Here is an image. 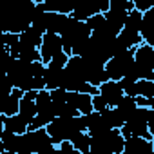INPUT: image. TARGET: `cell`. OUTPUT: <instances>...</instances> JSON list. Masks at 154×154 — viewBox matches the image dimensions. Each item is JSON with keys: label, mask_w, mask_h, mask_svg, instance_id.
<instances>
[{"label": "cell", "mask_w": 154, "mask_h": 154, "mask_svg": "<svg viewBox=\"0 0 154 154\" xmlns=\"http://www.w3.org/2000/svg\"><path fill=\"white\" fill-rule=\"evenodd\" d=\"M91 103H93V111H94V112H102V111L107 109V103L103 102V98H102L100 94H94V96L91 98Z\"/></svg>", "instance_id": "obj_23"}, {"label": "cell", "mask_w": 154, "mask_h": 154, "mask_svg": "<svg viewBox=\"0 0 154 154\" xmlns=\"http://www.w3.org/2000/svg\"><path fill=\"white\" fill-rule=\"evenodd\" d=\"M62 82H63V69L45 67V72H44V87H45V91L62 89Z\"/></svg>", "instance_id": "obj_12"}, {"label": "cell", "mask_w": 154, "mask_h": 154, "mask_svg": "<svg viewBox=\"0 0 154 154\" xmlns=\"http://www.w3.org/2000/svg\"><path fill=\"white\" fill-rule=\"evenodd\" d=\"M114 109H116V111L122 114V118L127 122V120L132 116V112L138 109V105H136L134 98H131V96H125V94H123V96H122V100L118 102V105H116Z\"/></svg>", "instance_id": "obj_17"}, {"label": "cell", "mask_w": 154, "mask_h": 154, "mask_svg": "<svg viewBox=\"0 0 154 154\" xmlns=\"http://www.w3.org/2000/svg\"><path fill=\"white\" fill-rule=\"evenodd\" d=\"M35 98H36V91H29L24 93L20 103H18V114L26 120V122H33V118L36 116V105H35Z\"/></svg>", "instance_id": "obj_10"}, {"label": "cell", "mask_w": 154, "mask_h": 154, "mask_svg": "<svg viewBox=\"0 0 154 154\" xmlns=\"http://www.w3.org/2000/svg\"><path fill=\"white\" fill-rule=\"evenodd\" d=\"M134 65L140 72V80L154 82V47L140 44L134 47Z\"/></svg>", "instance_id": "obj_3"}, {"label": "cell", "mask_w": 154, "mask_h": 154, "mask_svg": "<svg viewBox=\"0 0 154 154\" xmlns=\"http://www.w3.org/2000/svg\"><path fill=\"white\" fill-rule=\"evenodd\" d=\"M2 154H15V152H6V150H4V152H2Z\"/></svg>", "instance_id": "obj_25"}, {"label": "cell", "mask_w": 154, "mask_h": 154, "mask_svg": "<svg viewBox=\"0 0 154 154\" xmlns=\"http://www.w3.org/2000/svg\"><path fill=\"white\" fill-rule=\"evenodd\" d=\"M27 125H29V122H26L20 114H15V116L4 118V127H2V129L8 131V132H11V134L20 136V134L27 132Z\"/></svg>", "instance_id": "obj_14"}, {"label": "cell", "mask_w": 154, "mask_h": 154, "mask_svg": "<svg viewBox=\"0 0 154 154\" xmlns=\"http://www.w3.org/2000/svg\"><path fill=\"white\" fill-rule=\"evenodd\" d=\"M2 147L6 152H15L17 154V141H18V136L17 134H11L8 131H2Z\"/></svg>", "instance_id": "obj_19"}, {"label": "cell", "mask_w": 154, "mask_h": 154, "mask_svg": "<svg viewBox=\"0 0 154 154\" xmlns=\"http://www.w3.org/2000/svg\"><path fill=\"white\" fill-rule=\"evenodd\" d=\"M132 62H134V49H127L125 53L112 56V58L103 65L107 78L112 80V82H120V80L123 78L125 71L131 67Z\"/></svg>", "instance_id": "obj_4"}, {"label": "cell", "mask_w": 154, "mask_h": 154, "mask_svg": "<svg viewBox=\"0 0 154 154\" xmlns=\"http://www.w3.org/2000/svg\"><path fill=\"white\" fill-rule=\"evenodd\" d=\"M49 154H58V150H56V149H54V150H53V152H49Z\"/></svg>", "instance_id": "obj_24"}, {"label": "cell", "mask_w": 154, "mask_h": 154, "mask_svg": "<svg viewBox=\"0 0 154 154\" xmlns=\"http://www.w3.org/2000/svg\"><path fill=\"white\" fill-rule=\"evenodd\" d=\"M22 96H24L22 91H18V89H13V91H11V94L8 96L6 105H4V112H2L6 118H8V116H15V114H18V103H20Z\"/></svg>", "instance_id": "obj_16"}, {"label": "cell", "mask_w": 154, "mask_h": 154, "mask_svg": "<svg viewBox=\"0 0 154 154\" xmlns=\"http://www.w3.org/2000/svg\"><path fill=\"white\" fill-rule=\"evenodd\" d=\"M87 67H85V82L93 87H100L102 84H105L109 78L105 74V69L103 65L100 63H91V62H85Z\"/></svg>", "instance_id": "obj_9"}, {"label": "cell", "mask_w": 154, "mask_h": 154, "mask_svg": "<svg viewBox=\"0 0 154 154\" xmlns=\"http://www.w3.org/2000/svg\"><path fill=\"white\" fill-rule=\"evenodd\" d=\"M98 94L103 98V102L107 103V107H116L118 105V102L122 100V96H123V91H122V87L118 85V82H112V80H107L105 84H102L100 87H98Z\"/></svg>", "instance_id": "obj_7"}, {"label": "cell", "mask_w": 154, "mask_h": 154, "mask_svg": "<svg viewBox=\"0 0 154 154\" xmlns=\"http://www.w3.org/2000/svg\"><path fill=\"white\" fill-rule=\"evenodd\" d=\"M74 150H78L80 154H89V147H91V136L87 132H80V134H76L71 141Z\"/></svg>", "instance_id": "obj_18"}, {"label": "cell", "mask_w": 154, "mask_h": 154, "mask_svg": "<svg viewBox=\"0 0 154 154\" xmlns=\"http://www.w3.org/2000/svg\"><path fill=\"white\" fill-rule=\"evenodd\" d=\"M103 154H112V152H103Z\"/></svg>", "instance_id": "obj_26"}, {"label": "cell", "mask_w": 154, "mask_h": 154, "mask_svg": "<svg viewBox=\"0 0 154 154\" xmlns=\"http://www.w3.org/2000/svg\"><path fill=\"white\" fill-rule=\"evenodd\" d=\"M123 154H152V141L143 138H127L123 141Z\"/></svg>", "instance_id": "obj_11"}, {"label": "cell", "mask_w": 154, "mask_h": 154, "mask_svg": "<svg viewBox=\"0 0 154 154\" xmlns=\"http://www.w3.org/2000/svg\"><path fill=\"white\" fill-rule=\"evenodd\" d=\"M91 98H93V96L84 94V93H67V96H65L67 103H69L76 112H78V114H82V116H85V114H91V112H93Z\"/></svg>", "instance_id": "obj_8"}, {"label": "cell", "mask_w": 154, "mask_h": 154, "mask_svg": "<svg viewBox=\"0 0 154 154\" xmlns=\"http://www.w3.org/2000/svg\"><path fill=\"white\" fill-rule=\"evenodd\" d=\"M152 109H143V107H138L132 116L123 123V127L120 129V134L123 140L127 138H143L147 141H152L154 136L147 131V120H149V112Z\"/></svg>", "instance_id": "obj_2"}, {"label": "cell", "mask_w": 154, "mask_h": 154, "mask_svg": "<svg viewBox=\"0 0 154 154\" xmlns=\"http://www.w3.org/2000/svg\"><path fill=\"white\" fill-rule=\"evenodd\" d=\"M17 154H33L27 132H24V134L18 136V141H17Z\"/></svg>", "instance_id": "obj_20"}, {"label": "cell", "mask_w": 154, "mask_h": 154, "mask_svg": "<svg viewBox=\"0 0 154 154\" xmlns=\"http://www.w3.org/2000/svg\"><path fill=\"white\" fill-rule=\"evenodd\" d=\"M29 136V143H31V150L33 154H49L53 152L56 147L53 145L51 138L47 136L45 129H38V131H27Z\"/></svg>", "instance_id": "obj_6"}, {"label": "cell", "mask_w": 154, "mask_h": 154, "mask_svg": "<svg viewBox=\"0 0 154 154\" xmlns=\"http://www.w3.org/2000/svg\"><path fill=\"white\" fill-rule=\"evenodd\" d=\"M42 33L38 31V29H35V27H27V29H24L20 35H18V42L22 44V45H26V47H31V49H40V44H42Z\"/></svg>", "instance_id": "obj_13"}, {"label": "cell", "mask_w": 154, "mask_h": 154, "mask_svg": "<svg viewBox=\"0 0 154 154\" xmlns=\"http://www.w3.org/2000/svg\"><path fill=\"white\" fill-rule=\"evenodd\" d=\"M102 114V118H103V122H105V125L109 127V129H116V131H120L122 127H123V123H125V120L122 118V114L112 107H107L105 111H102L100 112Z\"/></svg>", "instance_id": "obj_15"}, {"label": "cell", "mask_w": 154, "mask_h": 154, "mask_svg": "<svg viewBox=\"0 0 154 154\" xmlns=\"http://www.w3.org/2000/svg\"><path fill=\"white\" fill-rule=\"evenodd\" d=\"M67 60H69V56L62 51V53H58V54H54L51 60H49V63L45 65V67H53V69H63L65 65H67Z\"/></svg>", "instance_id": "obj_21"}, {"label": "cell", "mask_w": 154, "mask_h": 154, "mask_svg": "<svg viewBox=\"0 0 154 154\" xmlns=\"http://www.w3.org/2000/svg\"><path fill=\"white\" fill-rule=\"evenodd\" d=\"M38 53H40V62L44 65H47L49 60L54 54L62 53V40H60V36L58 35H53V33H44Z\"/></svg>", "instance_id": "obj_5"}, {"label": "cell", "mask_w": 154, "mask_h": 154, "mask_svg": "<svg viewBox=\"0 0 154 154\" xmlns=\"http://www.w3.org/2000/svg\"><path fill=\"white\" fill-rule=\"evenodd\" d=\"M45 132L51 138L53 145H60L62 141H71L76 134L85 132V125L82 114L74 118H54L45 125Z\"/></svg>", "instance_id": "obj_1"}, {"label": "cell", "mask_w": 154, "mask_h": 154, "mask_svg": "<svg viewBox=\"0 0 154 154\" xmlns=\"http://www.w3.org/2000/svg\"><path fill=\"white\" fill-rule=\"evenodd\" d=\"M103 24H105L103 15H94V17H91V18H87V20H85V26H87V29H89L91 33H94L96 29H100Z\"/></svg>", "instance_id": "obj_22"}]
</instances>
